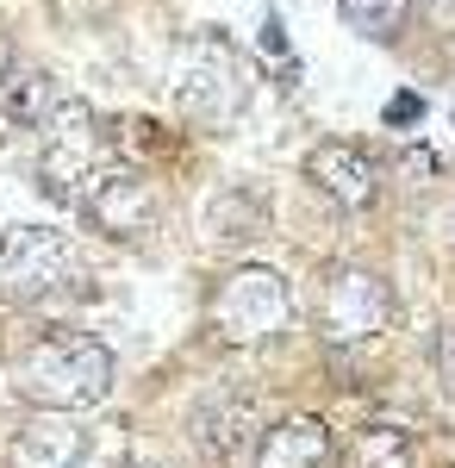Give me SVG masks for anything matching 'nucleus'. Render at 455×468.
Returning a JSON list of instances; mask_svg holds the SVG:
<instances>
[{
	"mask_svg": "<svg viewBox=\"0 0 455 468\" xmlns=\"http://www.w3.org/2000/svg\"><path fill=\"white\" fill-rule=\"evenodd\" d=\"M6 75H13V37L0 32V81H6Z\"/></svg>",
	"mask_w": 455,
	"mask_h": 468,
	"instance_id": "aec40b11",
	"label": "nucleus"
},
{
	"mask_svg": "<svg viewBox=\"0 0 455 468\" xmlns=\"http://www.w3.org/2000/svg\"><path fill=\"white\" fill-rule=\"evenodd\" d=\"M287 319H293V288L262 262L231 269L212 293V331L225 344H269L275 331H287Z\"/></svg>",
	"mask_w": 455,
	"mask_h": 468,
	"instance_id": "7ed1b4c3",
	"label": "nucleus"
},
{
	"mask_svg": "<svg viewBox=\"0 0 455 468\" xmlns=\"http://www.w3.org/2000/svg\"><path fill=\"white\" fill-rule=\"evenodd\" d=\"M50 107H57L50 75H44V69H13L6 81H0V144H13V138L37 132Z\"/></svg>",
	"mask_w": 455,
	"mask_h": 468,
	"instance_id": "f8f14e48",
	"label": "nucleus"
},
{
	"mask_svg": "<svg viewBox=\"0 0 455 468\" xmlns=\"http://www.w3.org/2000/svg\"><path fill=\"white\" fill-rule=\"evenodd\" d=\"M44 156H37V194L44 200H75L94 163H101V125H94V107L88 101H57L44 112Z\"/></svg>",
	"mask_w": 455,
	"mask_h": 468,
	"instance_id": "20e7f679",
	"label": "nucleus"
},
{
	"mask_svg": "<svg viewBox=\"0 0 455 468\" xmlns=\"http://www.w3.org/2000/svg\"><path fill=\"white\" fill-rule=\"evenodd\" d=\"M262 50H269V57H287V37H280V19H275V13H269V26H262Z\"/></svg>",
	"mask_w": 455,
	"mask_h": 468,
	"instance_id": "6ab92c4d",
	"label": "nucleus"
},
{
	"mask_svg": "<svg viewBox=\"0 0 455 468\" xmlns=\"http://www.w3.org/2000/svg\"><path fill=\"white\" fill-rule=\"evenodd\" d=\"M424 13H430L437 32H455V0H424Z\"/></svg>",
	"mask_w": 455,
	"mask_h": 468,
	"instance_id": "a211bd4d",
	"label": "nucleus"
},
{
	"mask_svg": "<svg viewBox=\"0 0 455 468\" xmlns=\"http://www.w3.org/2000/svg\"><path fill=\"white\" fill-rule=\"evenodd\" d=\"M337 13H344V26H350L355 37H368V44H393V37L406 32L412 0H337Z\"/></svg>",
	"mask_w": 455,
	"mask_h": 468,
	"instance_id": "ddd939ff",
	"label": "nucleus"
},
{
	"mask_svg": "<svg viewBox=\"0 0 455 468\" xmlns=\"http://www.w3.org/2000/svg\"><path fill=\"white\" fill-rule=\"evenodd\" d=\"M75 282V244L50 225H13L0 238V300L6 306H37Z\"/></svg>",
	"mask_w": 455,
	"mask_h": 468,
	"instance_id": "39448f33",
	"label": "nucleus"
},
{
	"mask_svg": "<svg viewBox=\"0 0 455 468\" xmlns=\"http://www.w3.org/2000/svg\"><path fill=\"white\" fill-rule=\"evenodd\" d=\"M249 431H256V394L238 388V381H218L212 394H200L194 406V443L206 450L212 463H231L249 450Z\"/></svg>",
	"mask_w": 455,
	"mask_h": 468,
	"instance_id": "6e6552de",
	"label": "nucleus"
},
{
	"mask_svg": "<svg viewBox=\"0 0 455 468\" xmlns=\"http://www.w3.org/2000/svg\"><path fill=\"white\" fill-rule=\"evenodd\" d=\"M331 463V425L300 412V419H280L256 437V468H324Z\"/></svg>",
	"mask_w": 455,
	"mask_h": 468,
	"instance_id": "9b49d317",
	"label": "nucleus"
},
{
	"mask_svg": "<svg viewBox=\"0 0 455 468\" xmlns=\"http://www.w3.org/2000/svg\"><path fill=\"white\" fill-rule=\"evenodd\" d=\"M212 225H218V238H262L269 207H262V194H249V187H225L218 207H212Z\"/></svg>",
	"mask_w": 455,
	"mask_h": 468,
	"instance_id": "4468645a",
	"label": "nucleus"
},
{
	"mask_svg": "<svg viewBox=\"0 0 455 468\" xmlns=\"http://www.w3.org/2000/svg\"><path fill=\"white\" fill-rule=\"evenodd\" d=\"M318 324L331 344H368L393 324V288L375 269H331L318 293Z\"/></svg>",
	"mask_w": 455,
	"mask_h": 468,
	"instance_id": "423d86ee",
	"label": "nucleus"
},
{
	"mask_svg": "<svg viewBox=\"0 0 455 468\" xmlns=\"http://www.w3.org/2000/svg\"><path fill=\"white\" fill-rule=\"evenodd\" d=\"M412 437L399 431V425H368V431L355 437V468H412Z\"/></svg>",
	"mask_w": 455,
	"mask_h": 468,
	"instance_id": "2eb2a0df",
	"label": "nucleus"
},
{
	"mask_svg": "<svg viewBox=\"0 0 455 468\" xmlns=\"http://www.w3.org/2000/svg\"><path fill=\"white\" fill-rule=\"evenodd\" d=\"M437 375H443V388L455 394V331H443V337H437Z\"/></svg>",
	"mask_w": 455,
	"mask_h": 468,
	"instance_id": "f3484780",
	"label": "nucleus"
},
{
	"mask_svg": "<svg viewBox=\"0 0 455 468\" xmlns=\"http://www.w3.org/2000/svg\"><path fill=\"white\" fill-rule=\"evenodd\" d=\"M75 207L94 218V231L119 238V244L156 231V194H150V181H138V176H101V169H94L88 187L75 194Z\"/></svg>",
	"mask_w": 455,
	"mask_h": 468,
	"instance_id": "0eeeda50",
	"label": "nucleus"
},
{
	"mask_svg": "<svg viewBox=\"0 0 455 468\" xmlns=\"http://www.w3.org/2000/svg\"><path fill=\"white\" fill-rule=\"evenodd\" d=\"M119 381V362L101 337H50L19 362V394L44 412H88Z\"/></svg>",
	"mask_w": 455,
	"mask_h": 468,
	"instance_id": "f257e3e1",
	"label": "nucleus"
},
{
	"mask_svg": "<svg viewBox=\"0 0 455 468\" xmlns=\"http://www.w3.org/2000/svg\"><path fill=\"white\" fill-rule=\"evenodd\" d=\"M169 94L187 125L200 132H231L238 112L249 101V81H244V57L225 44L218 32H200L175 50V69H169Z\"/></svg>",
	"mask_w": 455,
	"mask_h": 468,
	"instance_id": "f03ea898",
	"label": "nucleus"
},
{
	"mask_svg": "<svg viewBox=\"0 0 455 468\" xmlns=\"http://www.w3.org/2000/svg\"><path fill=\"white\" fill-rule=\"evenodd\" d=\"M88 456V437L81 425H69V412H37L26 431L13 437V468H81Z\"/></svg>",
	"mask_w": 455,
	"mask_h": 468,
	"instance_id": "9d476101",
	"label": "nucleus"
},
{
	"mask_svg": "<svg viewBox=\"0 0 455 468\" xmlns=\"http://www.w3.org/2000/svg\"><path fill=\"white\" fill-rule=\"evenodd\" d=\"M306 181H312L318 194H331L337 207H350V213H362V207L381 194L375 156L355 150V144H344V138H331V144H318L312 156H306Z\"/></svg>",
	"mask_w": 455,
	"mask_h": 468,
	"instance_id": "1a4fd4ad",
	"label": "nucleus"
},
{
	"mask_svg": "<svg viewBox=\"0 0 455 468\" xmlns=\"http://www.w3.org/2000/svg\"><path fill=\"white\" fill-rule=\"evenodd\" d=\"M418 119H424L418 94H393V101H386V125H418Z\"/></svg>",
	"mask_w": 455,
	"mask_h": 468,
	"instance_id": "dca6fc26",
	"label": "nucleus"
}]
</instances>
